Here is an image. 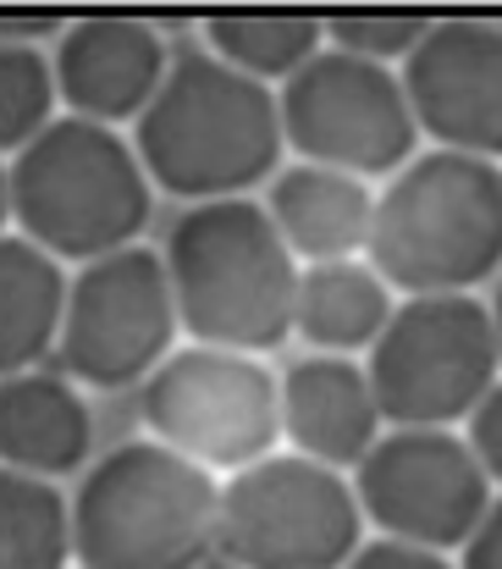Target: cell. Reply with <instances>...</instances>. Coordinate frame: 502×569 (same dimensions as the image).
Returning <instances> with one entry per match:
<instances>
[{
  "instance_id": "7c38bea8",
  "label": "cell",
  "mask_w": 502,
  "mask_h": 569,
  "mask_svg": "<svg viewBox=\"0 0 502 569\" xmlns=\"http://www.w3.org/2000/svg\"><path fill=\"white\" fill-rule=\"evenodd\" d=\"M403 94L436 150L502 156V28L492 17H442L403 56Z\"/></svg>"
},
{
  "instance_id": "cb8c5ba5",
  "label": "cell",
  "mask_w": 502,
  "mask_h": 569,
  "mask_svg": "<svg viewBox=\"0 0 502 569\" xmlns=\"http://www.w3.org/2000/svg\"><path fill=\"white\" fill-rule=\"evenodd\" d=\"M348 569H453V565L442 553H431V548H409V542L381 537V542H364Z\"/></svg>"
},
{
  "instance_id": "4fadbf2b",
  "label": "cell",
  "mask_w": 502,
  "mask_h": 569,
  "mask_svg": "<svg viewBox=\"0 0 502 569\" xmlns=\"http://www.w3.org/2000/svg\"><path fill=\"white\" fill-rule=\"evenodd\" d=\"M56 94L83 122H139L171 72L167 39L144 17H78L56 39Z\"/></svg>"
},
{
  "instance_id": "6da1fadb",
  "label": "cell",
  "mask_w": 502,
  "mask_h": 569,
  "mask_svg": "<svg viewBox=\"0 0 502 569\" xmlns=\"http://www.w3.org/2000/svg\"><path fill=\"white\" fill-rule=\"evenodd\" d=\"M167 277L177 321L199 349L265 355L293 332L304 271L271 210L249 193L210 199L177 216L167 238Z\"/></svg>"
},
{
  "instance_id": "7402d4cb",
  "label": "cell",
  "mask_w": 502,
  "mask_h": 569,
  "mask_svg": "<svg viewBox=\"0 0 502 569\" xmlns=\"http://www.w3.org/2000/svg\"><path fill=\"white\" fill-rule=\"evenodd\" d=\"M425 28H431V17H364V11H353V17H332L327 22V39L337 50H348V56L392 67V56H409L425 39Z\"/></svg>"
},
{
  "instance_id": "ffe728a7",
  "label": "cell",
  "mask_w": 502,
  "mask_h": 569,
  "mask_svg": "<svg viewBox=\"0 0 502 569\" xmlns=\"http://www.w3.org/2000/svg\"><path fill=\"white\" fill-rule=\"evenodd\" d=\"M72 503L22 470L0 465V569H67Z\"/></svg>"
},
{
  "instance_id": "9a60e30c",
  "label": "cell",
  "mask_w": 502,
  "mask_h": 569,
  "mask_svg": "<svg viewBox=\"0 0 502 569\" xmlns=\"http://www.w3.org/2000/svg\"><path fill=\"white\" fill-rule=\"evenodd\" d=\"M277 232L288 238V249L310 266H332V260H359V249H370V227H375V193L364 178H348L332 167H288L277 172L271 199H265Z\"/></svg>"
},
{
  "instance_id": "ba28073f",
  "label": "cell",
  "mask_w": 502,
  "mask_h": 569,
  "mask_svg": "<svg viewBox=\"0 0 502 569\" xmlns=\"http://www.w3.org/2000/svg\"><path fill=\"white\" fill-rule=\"evenodd\" d=\"M144 420L155 442L188 465L243 476L271 459L282 437V381L254 355L193 343L144 381Z\"/></svg>"
},
{
  "instance_id": "52a82bcc",
  "label": "cell",
  "mask_w": 502,
  "mask_h": 569,
  "mask_svg": "<svg viewBox=\"0 0 502 569\" xmlns=\"http://www.w3.org/2000/svg\"><path fill=\"white\" fill-rule=\"evenodd\" d=\"M359 498L304 453H271L221 487L215 553L238 569H348L359 553Z\"/></svg>"
},
{
  "instance_id": "30bf717a",
  "label": "cell",
  "mask_w": 502,
  "mask_h": 569,
  "mask_svg": "<svg viewBox=\"0 0 502 569\" xmlns=\"http://www.w3.org/2000/svg\"><path fill=\"white\" fill-rule=\"evenodd\" d=\"M177 299H171L167 260L155 249H122L106 260L78 266L61 316V371L83 387H128L155 377L171 360L177 338Z\"/></svg>"
},
{
  "instance_id": "d4e9b609",
  "label": "cell",
  "mask_w": 502,
  "mask_h": 569,
  "mask_svg": "<svg viewBox=\"0 0 502 569\" xmlns=\"http://www.w3.org/2000/svg\"><path fill=\"white\" fill-rule=\"evenodd\" d=\"M459 569H502V503L481 520V531L464 542V559Z\"/></svg>"
},
{
  "instance_id": "8fae6325",
  "label": "cell",
  "mask_w": 502,
  "mask_h": 569,
  "mask_svg": "<svg viewBox=\"0 0 502 569\" xmlns=\"http://www.w3.org/2000/svg\"><path fill=\"white\" fill-rule=\"evenodd\" d=\"M359 509L409 548H464L498 509V481L453 431H386L353 470Z\"/></svg>"
},
{
  "instance_id": "e0dca14e",
  "label": "cell",
  "mask_w": 502,
  "mask_h": 569,
  "mask_svg": "<svg viewBox=\"0 0 502 569\" xmlns=\"http://www.w3.org/2000/svg\"><path fill=\"white\" fill-rule=\"evenodd\" d=\"M67 277L61 260L28 243L22 232L0 238V381L33 371V360L61 343V316H67Z\"/></svg>"
},
{
  "instance_id": "277c9868",
  "label": "cell",
  "mask_w": 502,
  "mask_h": 569,
  "mask_svg": "<svg viewBox=\"0 0 502 569\" xmlns=\"http://www.w3.org/2000/svg\"><path fill=\"white\" fill-rule=\"evenodd\" d=\"M11 221L56 260H106L133 249L150 221V172L139 150L100 122L56 117L6 167Z\"/></svg>"
},
{
  "instance_id": "d6986e66",
  "label": "cell",
  "mask_w": 502,
  "mask_h": 569,
  "mask_svg": "<svg viewBox=\"0 0 502 569\" xmlns=\"http://www.w3.org/2000/svg\"><path fill=\"white\" fill-rule=\"evenodd\" d=\"M204 39H210V50L227 61V67H238V72H249L254 83H265V78H293L299 67H310L327 44V22H315V17H293V11H249V17H210L204 22Z\"/></svg>"
},
{
  "instance_id": "5bb4252c",
  "label": "cell",
  "mask_w": 502,
  "mask_h": 569,
  "mask_svg": "<svg viewBox=\"0 0 502 569\" xmlns=\"http://www.w3.org/2000/svg\"><path fill=\"white\" fill-rule=\"evenodd\" d=\"M282 437L327 470H359L364 453L381 442V403L364 366L342 355L299 360L282 377Z\"/></svg>"
},
{
  "instance_id": "9c48e42d",
  "label": "cell",
  "mask_w": 502,
  "mask_h": 569,
  "mask_svg": "<svg viewBox=\"0 0 502 569\" xmlns=\"http://www.w3.org/2000/svg\"><path fill=\"white\" fill-rule=\"evenodd\" d=\"M282 133L310 167H332L348 178H398L414 161L420 122L409 111L403 78L381 61L321 50L282 89Z\"/></svg>"
},
{
  "instance_id": "44dd1931",
  "label": "cell",
  "mask_w": 502,
  "mask_h": 569,
  "mask_svg": "<svg viewBox=\"0 0 502 569\" xmlns=\"http://www.w3.org/2000/svg\"><path fill=\"white\" fill-rule=\"evenodd\" d=\"M56 67L33 44H0V156H22L56 117Z\"/></svg>"
},
{
  "instance_id": "7a4b0ae2",
  "label": "cell",
  "mask_w": 502,
  "mask_h": 569,
  "mask_svg": "<svg viewBox=\"0 0 502 569\" xmlns=\"http://www.w3.org/2000/svg\"><path fill=\"white\" fill-rule=\"evenodd\" d=\"M282 144L277 94L215 50H177L161 94L133 122V150L150 183L199 204L243 199V189L277 172Z\"/></svg>"
},
{
  "instance_id": "8992f818",
  "label": "cell",
  "mask_w": 502,
  "mask_h": 569,
  "mask_svg": "<svg viewBox=\"0 0 502 569\" xmlns=\"http://www.w3.org/2000/svg\"><path fill=\"white\" fill-rule=\"evenodd\" d=\"M364 377L392 431H448L502 387V327L475 293L403 299Z\"/></svg>"
},
{
  "instance_id": "5b68a950",
  "label": "cell",
  "mask_w": 502,
  "mask_h": 569,
  "mask_svg": "<svg viewBox=\"0 0 502 569\" xmlns=\"http://www.w3.org/2000/svg\"><path fill=\"white\" fill-rule=\"evenodd\" d=\"M221 487L210 470L150 442L111 448L72 498L78 569H199L215 548Z\"/></svg>"
},
{
  "instance_id": "603a6c76",
  "label": "cell",
  "mask_w": 502,
  "mask_h": 569,
  "mask_svg": "<svg viewBox=\"0 0 502 569\" xmlns=\"http://www.w3.org/2000/svg\"><path fill=\"white\" fill-rule=\"evenodd\" d=\"M464 442L475 448V459L486 465V476L502 481V387L470 415V431H464Z\"/></svg>"
},
{
  "instance_id": "484cf974",
  "label": "cell",
  "mask_w": 502,
  "mask_h": 569,
  "mask_svg": "<svg viewBox=\"0 0 502 569\" xmlns=\"http://www.w3.org/2000/svg\"><path fill=\"white\" fill-rule=\"evenodd\" d=\"M6 216H11V178H6V167H0V227H6ZM6 238V232H0Z\"/></svg>"
},
{
  "instance_id": "2e32d148",
  "label": "cell",
  "mask_w": 502,
  "mask_h": 569,
  "mask_svg": "<svg viewBox=\"0 0 502 569\" xmlns=\"http://www.w3.org/2000/svg\"><path fill=\"white\" fill-rule=\"evenodd\" d=\"M89 403L78 398V387L50 371H22V377L0 381V465L56 481L72 476L89 459Z\"/></svg>"
},
{
  "instance_id": "ac0fdd59",
  "label": "cell",
  "mask_w": 502,
  "mask_h": 569,
  "mask_svg": "<svg viewBox=\"0 0 502 569\" xmlns=\"http://www.w3.org/2000/svg\"><path fill=\"white\" fill-rule=\"evenodd\" d=\"M398 316L386 282L375 266L364 260H332V266H310L299 277V338L321 355H359V349H375L386 321Z\"/></svg>"
},
{
  "instance_id": "3957f363",
  "label": "cell",
  "mask_w": 502,
  "mask_h": 569,
  "mask_svg": "<svg viewBox=\"0 0 502 569\" xmlns=\"http://www.w3.org/2000/svg\"><path fill=\"white\" fill-rule=\"evenodd\" d=\"M364 254L409 299L481 288L502 266V167L464 150L414 156L375 199Z\"/></svg>"
},
{
  "instance_id": "4316f807",
  "label": "cell",
  "mask_w": 502,
  "mask_h": 569,
  "mask_svg": "<svg viewBox=\"0 0 502 569\" xmlns=\"http://www.w3.org/2000/svg\"><path fill=\"white\" fill-rule=\"evenodd\" d=\"M199 569H238V565H232V559H221V553H210V559H204Z\"/></svg>"
}]
</instances>
